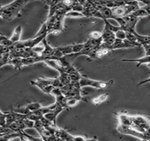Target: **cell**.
Masks as SVG:
<instances>
[{
    "label": "cell",
    "instance_id": "obj_1",
    "mask_svg": "<svg viewBox=\"0 0 150 141\" xmlns=\"http://www.w3.org/2000/svg\"><path fill=\"white\" fill-rule=\"evenodd\" d=\"M28 2V1H25V0H18V1H12L11 3L4 6H1L0 7L1 18L8 21H12L18 16L21 10Z\"/></svg>",
    "mask_w": 150,
    "mask_h": 141
},
{
    "label": "cell",
    "instance_id": "obj_2",
    "mask_svg": "<svg viewBox=\"0 0 150 141\" xmlns=\"http://www.w3.org/2000/svg\"><path fill=\"white\" fill-rule=\"evenodd\" d=\"M113 84H114V80H110L108 81H100L83 77L80 81V86L81 88H83V87H92V88L99 90L106 89V88L111 87Z\"/></svg>",
    "mask_w": 150,
    "mask_h": 141
},
{
    "label": "cell",
    "instance_id": "obj_3",
    "mask_svg": "<svg viewBox=\"0 0 150 141\" xmlns=\"http://www.w3.org/2000/svg\"><path fill=\"white\" fill-rule=\"evenodd\" d=\"M139 47V46L137 45L134 44V43H130V41L128 40H118L116 38L114 44L111 45L109 50L110 51H112V50H118V49L133 48V47Z\"/></svg>",
    "mask_w": 150,
    "mask_h": 141
},
{
    "label": "cell",
    "instance_id": "obj_4",
    "mask_svg": "<svg viewBox=\"0 0 150 141\" xmlns=\"http://www.w3.org/2000/svg\"><path fill=\"white\" fill-rule=\"evenodd\" d=\"M64 109H65V108H64L62 107V106L58 104V106H57V107L55 109H54L53 111H50V112L45 114L44 117L46 119H47L49 121L54 123V124H56V119H57V116H58L59 114H60V112H62Z\"/></svg>",
    "mask_w": 150,
    "mask_h": 141
},
{
    "label": "cell",
    "instance_id": "obj_5",
    "mask_svg": "<svg viewBox=\"0 0 150 141\" xmlns=\"http://www.w3.org/2000/svg\"><path fill=\"white\" fill-rule=\"evenodd\" d=\"M44 62L50 67L57 70L60 74L65 73L64 72V68L62 67L58 60H46L44 61Z\"/></svg>",
    "mask_w": 150,
    "mask_h": 141
},
{
    "label": "cell",
    "instance_id": "obj_6",
    "mask_svg": "<svg viewBox=\"0 0 150 141\" xmlns=\"http://www.w3.org/2000/svg\"><path fill=\"white\" fill-rule=\"evenodd\" d=\"M118 119L119 121V125L124 126L130 127L132 125L131 116L125 114H119L118 115Z\"/></svg>",
    "mask_w": 150,
    "mask_h": 141
},
{
    "label": "cell",
    "instance_id": "obj_7",
    "mask_svg": "<svg viewBox=\"0 0 150 141\" xmlns=\"http://www.w3.org/2000/svg\"><path fill=\"white\" fill-rule=\"evenodd\" d=\"M22 31H23V28L21 26H18L15 28L14 31L13 32V34H12L11 37L10 38V40H11V41L13 43V44L21 42V37Z\"/></svg>",
    "mask_w": 150,
    "mask_h": 141
},
{
    "label": "cell",
    "instance_id": "obj_8",
    "mask_svg": "<svg viewBox=\"0 0 150 141\" xmlns=\"http://www.w3.org/2000/svg\"><path fill=\"white\" fill-rule=\"evenodd\" d=\"M30 83L33 86H37L38 88H40L43 93L46 94H52V90H53L54 88V87L53 86H44V85L40 83L38 81H30Z\"/></svg>",
    "mask_w": 150,
    "mask_h": 141
},
{
    "label": "cell",
    "instance_id": "obj_9",
    "mask_svg": "<svg viewBox=\"0 0 150 141\" xmlns=\"http://www.w3.org/2000/svg\"><path fill=\"white\" fill-rule=\"evenodd\" d=\"M122 62H137V64L136 67H139L142 64H147L150 63V57L149 56H145L142 58L139 59H133V60H122Z\"/></svg>",
    "mask_w": 150,
    "mask_h": 141
},
{
    "label": "cell",
    "instance_id": "obj_10",
    "mask_svg": "<svg viewBox=\"0 0 150 141\" xmlns=\"http://www.w3.org/2000/svg\"><path fill=\"white\" fill-rule=\"evenodd\" d=\"M134 34L137 38V42L142 46L143 45H150V35H141L137 33V32H134Z\"/></svg>",
    "mask_w": 150,
    "mask_h": 141
},
{
    "label": "cell",
    "instance_id": "obj_11",
    "mask_svg": "<svg viewBox=\"0 0 150 141\" xmlns=\"http://www.w3.org/2000/svg\"><path fill=\"white\" fill-rule=\"evenodd\" d=\"M58 51L62 54L63 57L65 56L70 55L71 54H73V45H64V46L59 47H57Z\"/></svg>",
    "mask_w": 150,
    "mask_h": 141
},
{
    "label": "cell",
    "instance_id": "obj_12",
    "mask_svg": "<svg viewBox=\"0 0 150 141\" xmlns=\"http://www.w3.org/2000/svg\"><path fill=\"white\" fill-rule=\"evenodd\" d=\"M24 107L25 108V109L28 111V112L30 114H31V113L39 110V109H40L42 107L41 104H40L39 102H32V103L28 104L27 105L25 106Z\"/></svg>",
    "mask_w": 150,
    "mask_h": 141
},
{
    "label": "cell",
    "instance_id": "obj_13",
    "mask_svg": "<svg viewBox=\"0 0 150 141\" xmlns=\"http://www.w3.org/2000/svg\"><path fill=\"white\" fill-rule=\"evenodd\" d=\"M108 95L109 94L108 93H105V94H102V95H99L97 97H95L92 100V103L95 105H98V104H100L102 102H105V101L107 100L108 98Z\"/></svg>",
    "mask_w": 150,
    "mask_h": 141
},
{
    "label": "cell",
    "instance_id": "obj_14",
    "mask_svg": "<svg viewBox=\"0 0 150 141\" xmlns=\"http://www.w3.org/2000/svg\"><path fill=\"white\" fill-rule=\"evenodd\" d=\"M79 101H81V100L77 98V97H69V98L66 99V107H67V108L75 107V106L77 105Z\"/></svg>",
    "mask_w": 150,
    "mask_h": 141
},
{
    "label": "cell",
    "instance_id": "obj_15",
    "mask_svg": "<svg viewBox=\"0 0 150 141\" xmlns=\"http://www.w3.org/2000/svg\"><path fill=\"white\" fill-rule=\"evenodd\" d=\"M66 17H70V18H82L85 17L82 12H78L76 11L71 10L66 14Z\"/></svg>",
    "mask_w": 150,
    "mask_h": 141
},
{
    "label": "cell",
    "instance_id": "obj_16",
    "mask_svg": "<svg viewBox=\"0 0 150 141\" xmlns=\"http://www.w3.org/2000/svg\"><path fill=\"white\" fill-rule=\"evenodd\" d=\"M0 42H1V45H2V46L9 47H10L13 45V43L10 40V38L5 37L3 35H1V40H0Z\"/></svg>",
    "mask_w": 150,
    "mask_h": 141
},
{
    "label": "cell",
    "instance_id": "obj_17",
    "mask_svg": "<svg viewBox=\"0 0 150 141\" xmlns=\"http://www.w3.org/2000/svg\"><path fill=\"white\" fill-rule=\"evenodd\" d=\"M115 36H116V39L122 40H126V31L121 29L115 33Z\"/></svg>",
    "mask_w": 150,
    "mask_h": 141
},
{
    "label": "cell",
    "instance_id": "obj_18",
    "mask_svg": "<svg viewBox=\"0 0 150 141\" xmlns=\"http://www.w3.org/2000/svg\"><path fill=\"white\" fill-rule=\"evenodd\" d=\"M85 44L84 43H81V44H75L73 45V51L74 54H77L83 51L84 49Z\"/></svg>",
    "mask_w": 150,
    "mask_h": 141
},
{
    "label": "cell",
    "instance_id": "obj_19",
    "mask_svg": "<svg viewBox=\"0 0 150 141\" xmlns=\"http://www.w3.org/2000/svg\"><path fill=\"white\" fill-rule=\"evenodd\" d=\"M22 133L23 136L29 141H45L42 138H39V137H35L32 136V135H30L26 133L25 131H22Z\"/></svg>",
    "mask_w": 150,
    "mask_h": 141
},
{
    "label": "cell",
    "instance_id": "obj_20",
    "mask_svg": "<svg viewBox=\"0 0 150 141\" xmlns=\"http://www.w3.org/2000/svg\"><path fill=\"white\" fill-rule=\"evenodd\" d=\"M0 122H1V127H4L6 126V112L3 113L2 111H1V114H0Z\"/></svg>",
    "mask_w": 150,
    "mask_h": 141
},
{
    "label": "cell",
    "instance_id": "obj_21",
    "mask_svg": "<svg viewBox=\"0 0 150 141\" xmlns=\"http://www.w3.org/2000/svg\"><path fill=\"white\" fill-rule=\"evenodd\" d=\"M100 38H102V33L98 31H93L90 34V38L91 39H98Z\"/></svg>",
    "mask_w": 150,
    "mask_h": 141
},
{
    "label": "cell",
    "instance_id": "obj_22",
    "mask_svg": "<svg viewBox=\"0 0 150 141\" xmlns=\"http://www.w3.org/2000/svg\"><path fill=\"white\" fill-rule=\"evenodd\" d=\"M73 140L74 141H85L86 138L85 137L82 136V135H76V136H73Z\"/></svg>",
    "mask_w": 150,
    "mask_h": 141
},
{
    "label": "cell",
    "instance_id": "obj_23",
    "mask_svg": "<svg viewBox=\"0 0 150 141\" xmlns=\"http://www.w3.org/2000/svg\"><path fill=\"white\" fill-rule=\"evenodd\" d=\"M144 50H145L146 56H149L150 57V45H143Z\"/></svg>",
    "mask_w": 150,
    "mask_h": 141
},
{
    "label": "cell",
    "instance_id": "obj_24",
    "mask_svg": "<svg viewBox=\"0 0 150 141\" xmlns=\"http://www.w3.org/2000/svg\"><path fill=\"white\" fill-rule=\"evenodd\" d=\"M22 133V132H21ZM19 138H20V140H21V141H29V140H28L27 139L25 138V137L23 136V133H22V135H21V136L20 137H19Z\"/></svg>",
    "mask_w": 150,
    "mask_h": 141
},
{
    "label": "cell",
    "instance_id": "obj_25",
    "mask_svg": "<svg viewBox=\"0 0 150 141\" xmlns=\"http://www.w3.org/2000/svg\"><path fill=\"white\" fill-rule=\"evenodd\" d=\"M85 141H99L97 140L96 137H92V138H89V139H86V140Z\"/></svg>",
    "mask_w": 150,
    "mask_h": 141
},
{
    "label": "cell",
    "instance_id": "obj_26",
    "mask_svg": "<svg viewBox=\"0 0 150 141\" xmlns=\"http://www.w3.org/2000/svg\"><path fill=\"white\" fill-rule=\"evenodd\" d=\"M146 66H147V67H149V68H150V63H149V64H146Z\"/></svg>",
    "mask_w": 150,
    "mask_h": 141
}]
</instances>
